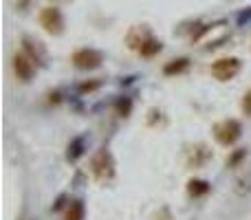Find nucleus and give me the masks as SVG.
Here are the masks:
<instances>
[{"label": "nucleus", "mask_w": 251, "mask_h": 220, "mask_svg": "<svg viewBox=\"0 0 251 220\" xmlns=\"http://www.w3.org/2000/svg\"><path fill=\"white\" fill-rule=\"evenodd\" d=\"M91 174H93V178L100 183H108L115 178V174H117V163H115L113 154H110L106 147L97 150L95 156L91 159Z\"/></svg>", "instance_id": "obj_1"}, {"label": "nucleus", "mask_w": 251, "mask_h": 220, "mask_svg": "<svg viewBox=\"0 0 251 220\" xmlns=\"http://www.w3.org/2000/svg\"><path fill=\"white\" fill-rule=\"evenodd\" d=\"M240 137H243V123L238 119H223L214 125V139L225 147H231L234 143H238Z\"/></svg>", "instance_id": "obj_2"}, {"label": "nucleus", "mask_w": 251, "mask_h": 220, "mask_svg": "<svg viewBox=\"0 0 251 220\" xmlns=\"http://www.w3.org/2000/svg\"><path fill=\"white\" fill-rule=\"evenodd\" d=\"M240 69H243V62H240V57H221V60H216L212 64V69H209V73H212L214 79H218V82H229V79H234L236 75L240 73Z\"/></svg>", "instance_id": "obj_3"}, {"label": "nucleus", "mask_w": 251, "mask_h": 220, "mask_svg": "<svg viewBox=\"0 0 251 220\" xmlns=\"http://www.w3.org/2000/svg\"><path fill=\"white\" fill-rule=\"evenodd\" d=\"M71 62H73L75 69L79 71H95L104 64V53L97 51V49H77V51L71 55Z\"/></svg>", "instance_id": "obj_4"}, {"label": "nucleus", "mask_w": 251, "mask_h": 220, "mask_svg": "<svg viewBox=\"0 0 251 220\" xmlns=\"http://www.w3.org/2000/svg\"><path fill=\"white\" fill-rule=\"evenodd\" d=\"M40 24L51 35L64 33V16H62L60 9H55V7H44L42 11H40Z\"/></svg>", "instance_id": "obj_5"}, {"label": "nucleus", "mask_w": 251, "mask_h": 220, "mask_svg": "<svg viewBox=\"0 0 251 220\" xmlns=\"http://www.w3.org/2000/svg\"><path fill=\"white\" fill-rule=\"evenodd\" d=\"M13 73H16V77L20 79V82H31L35 75V62L33 57L29 55V53H16L13 55Z\"/></svg>", "instance_id": "obj_6"}, {"label": "nucleus", "mask_w": 251, "mask_h": 220, "mask_svg": "<svg viewBox=\"0 0 251 220\" xmlns=\"http://www.w3.org/2000/svg\"><path fill=\"white\" fill-rule=\"evenodd\" d=\"M150 35L152 33L146 29V26H132V29L128 31V35H126V42H128V47L132 49V51L139 53V49L143 47V42H146Z\"/></svg>", "instance_id": "obj_7"}, {"label": "nucleus", "mask_w": 251, "mask_h": 220, "mask_svg": "<svg viewBox=\"0 0 251 220\" xmlns=\"http://www.w3.org/2000/svg\"><path fill=\"white\" fill-rule=\"evenodd\" d=\"M84 152H86V137H75L66 147V161L75 163L84 156Z\"/></svg>", "instance_id": "obj_8"}, {"label": "nucleus", "mask_w": 251, "mask_h": 220, "mask_svg": "<svg viewBox=\"0 0 251 220\" xmlns=\"http://www.w3.org/2000/svg\"><path fill=\"white\" fill-rule=\"evenodd\" d=\"M209 190H212V183L205 181V178H192L187 183V194L192 198H203V196L209 194Z\"/></svg>", "instance_id": "obj_9"}, {"label": "nucleus", "mask_w": 251, "mask_h": 220, "mask_svg": "<svg viewBox=\"0 0 251 220\" xmlns=\"http://www.w3.org/2000/svg\"><path fill=\"white\" fill-rule=\"evenodd\" d=\"M192 150L194 152H190V159H187V165H190V168H203V165L209 161V156H212V152H209L205 146H196V147H192Z\"/></svg>", "instance_id": "obj_10"}, {"label": "nucleus", "mask_w": 251, "mask_h": 220, "mask_svg": "<svg viewBox=\"0 0 251 220\" xmlns=\"http://www.w3.org/2000/svg\"><path fill=\"white\" fill-rule=\"evenodd\" d=\"M190 69V57H178V60H172L163 66V75L172 77V75H181Z\"/></svg>", "instance_id": "obj_11"}, {"label": "nucleus", "mask_w": 251, "mask_h": 220, "mask_svg": "<svg viewBox=\"0 0 251 220\" xmlns=\"http://www.w3.org/2000/svg\"><path fill=\"white\" fill-rule=\"evenodd\" d=\"M161 51H163V42L156 40L154 35H150V38L143 42V47L139 49V55L141 57H154L156 53H161Z\"/></svg>", "instance_id": "obj_12"}, {"label": "nucleus", "mask_w": 251, "mask_h": 220, "mask_svg": "<svg viewBox=\"0 0 251 220\" xmlns=\"http://www.w3.org/2000/svg\"><path fill=\"white\" fill-rule=\"evenodd\" d=\"M86 216V205H84V200L75 198L69 203V207H66V216L64 220H84Z\"/></svg>", "instance_id": "obj_13"}, {"label": "nucleus", "mask_w": 251, "mask_h": 220, "mask_svg": "<svg viewBox=\"0 0 251 220\" xmlns=\"http://www.w3.org/2000/svg\"><path fill=\"white\" fill-rule=\"evenodd\" d=\"M25 42V53H29L31 57H33V62H42L44 60V49L40 42H33L31 38H25L22 40Z\"/></svg>", "instance_id": "obj_14"}, {"label": "nucleus", "mask_w": 251, "mask_h": 220, "mask_svg": "<svg viewBox=\"0 0 251 220\" xmlns=\"http://www.w3.org/2000/svg\"><path fill=\"white\" fill-rule=\"evenodd\" d=\"M234 194L236 196H249L251 194V170L247 174H243L240 178H236L234 183Z\"/></svg>", "instance_id": "obj_15"}, {"label": "nucleus", "mask_w": 251, "mask_h": 220, "mask_svg": "<svg viewBox=\"0 0 251 220\" xmlns=\"http://www.w3.org/2000/svg\"><path fill=\"white\" fill-rule=\"evenodd\" d=\"M243 159H247V150H236L234 154L227 159V168H238Z\"/></svg>", "instance_id": "obj_16"}, {"label": "nucleus", "mask_w": 251, "mask_h": 220, "mask_svg": "<svg viewBox=\"0 0 251 220\" xmlns=\"http://www.w3.org/2000/svg\"><path fill=\"white\" fill-rule=\"evenodd\" d=\"M130 108H132V101H130L128 97L117 101V110H119V115H122V117H128L130 115Z\"/></svg>", "instance_id": "obj_17"}, {"label": "nucleus", "mask_w": 251, "mask_h": 220, "mask_svg": "<svg viewBox=\"0 0 251 220\" xmlns=\"http://www.w3.org/2000/svg\"><path fill=\"white\" fill-rule=\"evenodd\" d=\"M100 86H101V82H84V84H79V93H93Z\"/></svg>", "instance_id": "obj_18"}, {"label": "nucleus", "mask_w": 251, "mask_h": 220, "mask_svg": "<svg viewBox=\"0 0 251 220\" xmlns=\"http://www.w3.org/2000/svg\"><path fill=\"white\" fill-rule=\"evenodd\" d=\"M240 108H243V112L247 117H251V91L245 93V97H243V104H240Z\"/></svg>", "instance_id": "obj_19"}]
</instances>
